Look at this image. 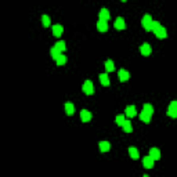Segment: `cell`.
Returning a JSON list of instances; mask_svg holds the SVG:
<instances>
[{
	"label": "cell",
	"instance_id": "d4e9b609",
	"mask_svg": "<svg viewBox=\"0 0 177 177\" xmlns=\"http://www.w3.org/2000/svg\"><path fill=\"white\" fill-rule=\"evenodd\" d=\"M56 47L58 48L61 53H62V51H65V50H67V44H65L64 40H60V42H57V43H56Z\"/></svg>",
	"mask_w": 177,
	"mask_h": 177
},
{
	"label": "cell",
	"instance_id": "e0dca14e",
	"mask_svg": "<svg viewBox=\"0 0 177 177\" xmlns=\"http://www.w3.org/2000/svg\"><path fill=\"white\" fill-rule=\"evenodd\" d=\"M65 112H67V115H69V116H72L73 113H75V107H73L72 102H67V104H65Z\"/></svg>",
	"mask_w": 177,
	"mask_h": 177
},
{
	"label": "cell",
	"instance_id": "ffe728a7",
	"mask_svg": "<svg viewBox=\"0 0 177 177\" xmlns=\"http://www.w3.org/2000/svg\"><path fill=\"white\" fill-rule=\"evenodd\" d=\"M56 62H57V65H58V67H61V65L67 64V56H64V54H60V56L57 57Z\"/></svg>",
	"mask_w": 177,
	"mask_h": 177
},
{
	"label": "cell",
	"instance_id": "4316f807",
	"mask_svg": "<svg viewBox=\"0 0 177 177\" xmlns=\"http://www.w3.org/2000/svg\"><path fill=\"white\" fill-rule=\"evenodd\" d=\"M115 122H116L118 126H123V123H125V116H123V115H118V116L115 118Z\"/></svg>",
	"mask_w": 177,
	"mask_h": 177
},
{
	"label": "cell",
	"instance_id": "8992f818",
	"mask_svg": "<svg viewBox=\"0 0 177 177\" xmlns=\"http://www.w3.org/2000/svg\"><path fill=\"white\" fill-rule=\"evenodd\" d=\"M113 26H115L118 31H123V29H126V22H125V20H123L122 17H118L116 20H115V22H113Z\"/></svg>",
	"mask_w": 177,
	"mask_h": 177
},
{
	"label": "cell",
	"instance_id": "484cf974",
	"mask_svg": "<svg viewBox=\"0 0 177 177\" xmlns=\"http://www.w3.org/2000/svg\"><path fill=\"white\" fill-rule=\"evenodd\" d=\"M143 111H145V112L149 113V115H152V113H154V107L151 104H144V107H143Z\"/></svg>",
	"mask_w": 177,
	"mask_h": 177
},
{
	"label": "cell",
	"instance_id": "d6986e66",
	"mask_svg": "<svg viewBox=\"0 0 177 177\" xmlns=\"http://www.w3.org/2000/svg\"><path fill=\"white\" fill-rule=\"evenodd\" d=\"M105 69H107V72H112V71H115V64H113L112 60L105 61Z\"/></svg>",
	"mask_w": 177,
	"mask_h": 177
},
{
	"label": "cell",
	"instance_id": "7402d4cb",
	"mask_svg": "<svg viewBox=\"0 0 177 177\" xmlns=\"http://www.w3.org/2000/svg\"><path fill=\"white\" fill-rule=\"evenodd\" d=\"M123 130H125L126 133H132V130H133V126H132V122L130 121H125V123H123Z\"/></svg>",
	"mask_w": 177,
	"mask_h": 177
},
{
	"label": "cell",
	"instance_id": "5bb4252c",
	"mask_svg": "<svg viewBox=\"0 0 177 177\" xmlns=\"http://www.w3.org/2000/svg\"><path fill=\"white\" fill-rule=\"evenodd\" d=\"M62 32H64V28H62L61 25H54V26H53V35L56 37H60L61 35H62Z\"/></svg>",
	"mask_w": 177,
	"mask_h": 177
},
{
	"label": "cell",
	"instance_id": "5b68a950",
	"mask_svg": "<svg viewBox=\"0 0 177 177\" xmlns=\"http://www.w3.org/2000/svg\"><path fill=\"white\" fill-rule=\"evenodd\" d=\"M91 118H93V115H91L90 111H87V109H82V111H80V119H82L83 123L90 122V121H91Z\"/></svg>",
	"mask_w": 177,
	"mask_h": 177
},
{
	"label": "cell",
	"instance_id": "ba28073f",
	"mask_svg": "<svg viewBox=\"0 0 177 177\" xmlns=\"http://www.w3.org/2000/svg\"><path fill=\"white\" fill-rule=\"evenodd\" d=\"M151 51H152V48H151V46H149L148 43H143L140 46V53L144 57H148L149 54H151Z\"/></svg>",
	"mask_w": 177,
	"mask_h": 177
},
{
	"label": "cell",
	"instance_id": "6da1fadb",
	"mask_svg": "<svg viewBox=\"0 0 177 177\" xmlns=\"http://www.w3.org/2000/svg\"><path fill=\"white\" fill-rule=\"evenodd\" d=\"M152 22H154L152 17L148 15V14L144 15V17H143V20H141V25L144 26L145 31H152Z\"/></svg>",
	"mask_w": 177,
	"mask_h": 177
},
{
	"label": "cell",
	"instance_id": "cb8c5ba5",
	"mask_svg": "<svg viewBox=\"0 0 177 177\" xmlns=\"http://www.w3.org/2000/svg\"><path fill=\"white\" fill-rule=\"evenodd\" d=\"M50 54H51L53 60H57V57H58V56L61 54V51L56 47V46H54V47H51V50H50Z\"/></svg>",
	"mask_w": 177,
	"mask_h": 177
},
{
	"label": "cell",
	"instance_id": "9c48e42d",
	"mask_svg": "<svg viewBox=\"0 0 177 177\" xmlns=\"http://www.w3.org/2000/svg\"><path fill=\"white\" fill-rule=\"evenodd\" d=\"M118 78H119V80L121 82H127L130 78V73L126 71V69H121L119 72H118Z\"/></svg>",
	"mask_w": 177,
	"mask_h": 177
},
{
	"label": "cell",
	"instance_id": "83f0119b",
	"mask_svg": "<svg viewBox=\"0 0 177 177\" xmlns=\"http://www.w3.org/2000/svg\"><path fill=\"white\" fill-rule=\"evenodd\" d=\"M159 25H161V24H159L158 21H154V22H152V32H154V31H155V29L158 28V26H159Z\"/></svg>",
	"mask_w": 177,
	"mask_h": 177
},
{
	"label": "cell",
	"instance_id": "603a6c76",
	"mask_svg": "<svg viewBox=\"0 0 177 177\" xmlns=\"http://www.w3.org/2000/svg\"><path fill=\"white\" fill-rule=\"evenodd\" d=\"M42 24H43L44 28L50 26V25H51V20H50V17H48V15H43V17H42Z\"/></svg>",
	"mask_w": 177,
	"mask_h": 177
},
{
	"label": "cell",
	"instance_id": "9a60e30c",
	"mask_svg": "<svg viewBox=\"0 0 177 177\" xmlns=\"http://www.w3.org/2000/svg\"><path fill=\"white\" fill-rule=\"evenodd\" d=\"M98 147H100V151H102V152H107V151L111 149V144H109L108 141H100Z\"/></svg>",
	"mask_w": 177,
	"mask_h": 177
},
{
	"label": "cell",
	"instance_id": "7c38bea8",
	"mask_svg": "<svg viewBox=\"0 0 177 177\" xmlns=\"http://www.w3.org/2000/svg\"><path fill=\"white\" fill-rule=\"evenodd\" d=\"M98 15H100V20H104V21H108L109 17H111V14H109V11L107 10V8H101L100 12H98Z\"/></svg>",
	"mask_w": 177,
	"mask_h": 177
},
{
	"label": "cell",
	"instance_id": "ac0fdd59",
	"mask_svg": "<svg viewBox=\"0 0 177 177\" xmlns=\"http://www.w3.org/2000/svg\"><path fill=\"white\" fill-rule=\"evenodd\" d=\"M129 155L132 159H138L140 158V154H138V149L134 148V147H130L129 148Z\"/></svg>",
	"mask_w": 177,
	"mask_h": 177
},
{
	"label": "cell",
	"instance_id": "4fadbf2b",
	"mask_svg": "<svg viewBox=\"0 0 177 177\" xmlns=\"http://www.w3.org/2000/svg\"><path fill=\"white\" fill-rule=\"evenodd\" d=\"M149 155H151L155 161H159V159H161V151H159L158 148H155V147L149 149Z\"/></svg>",
	"mask_w": 177,
	"mask_h": 177
},
{
	"label": "cell",
	"instance_id": "277c9868",
	"mask_svg": "<svg viewBox=\"0 0 177 177\" xmlns=\"http://www.w3.org/2000/svg\"><path fill=\"white\" fill-rule=\"evenodd\" d=\"M167 115L170 118H177V101H172L167 108Z\"/></svg>",
	"mask_w": 177,
	"mask_h": 177
},
{
	"label": "cell",
	"instance_id": "30bf717a",
	"mask_svg": "<svg viewBox=\"0 0 177 177\" xmlns=\"http://www.w3.org/2000/svg\"><path fill=\"white\" fill-rule=\"evenodd\" d=\"M97 29H98L100 32H107V31H108V22L104 20H98V22H97Z\"/></svg>",
	"mask_w": 177,
	"mask_h": 177
},
{
	"label": "cell",
	"instance_id": "f1b7e54d",
	"mask_svg": "<svg viewBox=\"0 0 177 177\" xmlns=\"http://www.w3.org/2000/svg\"><path fill=\"white\" fill-rule=\"evenodd\" d=\"M121 1H123V3H125V1H127V0H121Z\"/></svg>",
	"mask_w": 177,
	"mask_h": 177
},
{
	"label": "cell",
	"instance_id": "7a4b0ae2",
	"mask_svg": "<svg viewBox=\"0 0 177 177\" xmlns=\"http://www.w3.org/2000/svg\"><path fill=\"white\" fill-rule=\"evenodd\" d=\"M82 90H83V93L87 94V96H93V94H94V85H93V82L86 80L85 83H83V86H82Z\"/></svg>",
	"mask_w": 177,
	"mask_h": 177
},
{
	"label": "cell",
	"instance_id": "3957f363",
	"mask_svg": "<svg viewBox=\"0 0 177 177\" xmlns=\"http://www.w3.org/2000/svg\"><path fill=\"white\" fill-rule=\"evenodd\" d=\"M154 33H155V36H157L158 39H165V37H167V31H166V28L162 26V25H159V26L154 31Z\"/></svg>",
	"mask_w": 177,
	"mask_h": 177
},
{
	"label": "cell",
	"instance_id": "8fae6325",
	"mask_svg": "<svg viewBox=\"0 0 177 177\" xmlns=\"http://www.w3.org/2000/svg\"><path fill=\"white\" fill-rule=\"evenodd\" d=\"M136 115H137L136 107H134V105H127V107H126V116L127 118H134Z\"/></svg>",
	"mask_w": 177,
	"mask_h": 177
},
{
	"label": "cell",
	"instance_id": "44dd1931",
	"mask_svg": "<svg viewBox=\"0 0 177 177\" xmlns=\"http://www.w3.org/2000/svg\"><path fill=\"white\" fill-rule=\"evenodd\" d=\"M100 82L102 86H108L109 85V78L107 73H101L100 75Z\"/></svg>",
	"mask_w": 177,
	"mask_h": 177
},
{
	"label": "cell",
	"instance_id": "52a82bcc",
	"mask_svg": "<svg viewBox=\"0 0 177 177\" xmlns=\"http://www.w3.org/2000/svg\"><path fill=\"white\" fill-rule=\"evenodd\" d=\"M154 163H155V159H154L151 155H148V157H145L144 159H143V166L147 167V169H152Z\"/></svg>",
	"mask_w": 177,
	"mask_h": 177
},
{
	"label": "cell",
	"instance_id": "2e32d148",
	"mask_svg": "<svg viewBox=\"0 0 177 177\" xmlns=\"http://www.w3.org/2000/svg\"><path fill=\"white\" fill-rule=\"evenodd\" d=\"M151 116H152V115L147 113L145 111H141V113H140V121L144 122V123H149V122H151Z\"/></svg>",
	"mask_w": 177,
	"mask_h": 177
}]
</instances>
